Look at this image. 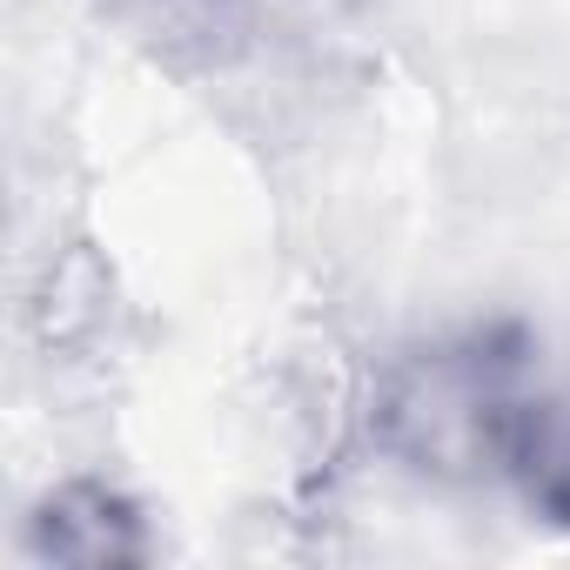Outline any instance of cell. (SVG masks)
Returning <instances> with one entry per match:
<instances>
[{
  "mask_svg": "<svg viewBox=\"0 0 570 570\" xmlns=\"http://www.w3.org/2000/svg\"><path fill=\"white\" fill-rule=\"evenodd\" d=\"M497 483H510L523 510H537L543 523H570V390L550 383L523 390L517 423L503 436Z\"/></svg>",
  "mask_w": 570,
  "mask_h": 570,
  "instance_id": "3957f363",
  "label": "cell"
},
{
  "mask_svg": "<svg viewBox=\"0 0 570 570\" xmlns=\"http://www.w3.org/2000/svg\"><path fill=\"white\" fill-rule=\"evenodd\" d=\"M28 550L41 563H135L148 557V537H141V510L115 483L75 476L35 503Z\"/></svg>",
  "mask_w": 570,
  "mask_h": 570,
  "instance_id": "7a4b0ae2",
  "label": "cell"
},
{
  "mask_svg": "<svg viewBox=\"0 0 570 570\" xmlns=\"http://www.w3.org/2000/svg\"><path fill=\"white\" fill-rule=\"evenodd\" d=\"M537 383V370L497 343H443L410 356L383 396H376V443L423 476L443 483H470V476H497L503 463V436L517 423L523 390Z\"/></svg>",
  "mask_w": 570,
  "mask_h": 570,
  "instance_id": "6da1fadb",
  "label": "cell"
}]
</instances>
